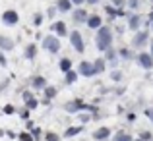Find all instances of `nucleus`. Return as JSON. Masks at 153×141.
Wrapping results in <instances>:
<instances>
[{
  "label": "nucleus",
  "mask_w": 153,
  "mask_h": 141,
  "mask_svg": "<svg viewBox=\"0 0 153 141\" xmlns=\"http://www.w3.org/2000/svg\"><path fill=\"white\" fill-rule=\"evenodd\" d=\"M112 43V35L108 27H99V33H97V48L99 50H108Z\"/></svg>",
  "instance_id": "f257e3e1"
},
{
  "label": "nucleus",
  "mask_w": 153,
  "mask_h": 141,
  "mask_svg": "<svg viewBox=\"0 0 153 141\" xmlns=\"http://www.w3.org/2000/svg\"><path fill=\"white\" fill-rule=\"evenodd\" d=\"M43 47H45L47 50H51V52H58V50H60V43H58V39L52 37V35H49V37L43 41Z\"/></svg>",
  "instance_id": "f03ea898"
},
{
  "label": "nucleus",
  "mask_w": 153,
  "mask_h": 141,
  "mask_svg": "<svg viewBox=\"0 0 153 141\" xmlns=\"http://www.w3.org/2000/svg\"><path fill=\"white\" fill-rule=\"evenodd\" d=\"M138 62L142 68H146V70H151L153 68V56L147 54V52H142V54L138 56Z\"/></svg>",
  "instance_id": "7ed1b4c3"
},
{
  "label": "nucleus",
  "mask_w": 153,
  "mask_h": 141,
  "mask_svg": "<svg viewBox=\"0 0 153 141\" xmlns=\"http://www.w3.org/2000/svg\"><path fill=\"white\" fill-rule=\"evenodd\" d=\"M18 19H19V16H18V12H14V10H8V12L2 14V21L6 23V25H14V23H18Z\"/></svg>",
  "instance_id": "20e7f679"
},
{
  "label": "nucleus",
  "mask_w": 153,
  "mask_h": 141,
  "mask_svg": "<svg viewBox=\"0 0 153 141\" xmlns=\"http://www.w3.org/2000/svg\"><path fill=\"white\" fill-rule=\"evenodd\" d=\"M70 41H72V45H74V48L78 52H83V41H82V37H79L78 31H74V33L70 35Z\"/></svg>",
  "instance_id": "39448f33"
},
{
  "label": "nucleus",
  "mask_w": 153,
  "mask_h": 141,
  "mask_svg": "<svg viewBox=\"0 0 153 141\" xmlns=\"http://www.w3.org/2000/svg\"><path fill=\"white\" fill-rule=\"evenodd\" d=\"M79 74H82V75H93V74H95L93 64H89V62H82V64H79Z\"/></svg>",
  "instance_id": "423d86ee"
},
{
  "label": "nucleus",
  "mask_w": 153,
  "mask_h": 141,
  "mask_svg": "<svg viewBox=\"0 0 153 141\" xmlns=\"http://www.w3.org/2000/svg\"><path fill=\"white\" fill-rule=\"evenodd\" d=\"M87 25H89L91 29H99V27L103 25V19L99 18V16H89V18H87Z\"/></svg>",
  "instance_id": "0eeeda50"
},
{
  "label": "nucleus",
  "mask_w": 153,
  "mask_h": 141,
  "mask_svg": "<svg viewBox=\"0 0 153 141\" xmlns=\"http://www.w3.org/2000/svg\"><path fill=\"white\" fill-rule=\"evenodd\" d=\"M74 21H78V23H82V21H87V12L85 10H76L74 12Z\"/></svg>",
  "instance_id": "6e6552de"
},
{
  "label": "nucleus",
  "mask_w": 153,
  "mask_h": 141,
  "mask_svg": "<svg viewBox=\"0 0 153 141\" xmlns=\"http://www.w3.org/2000/svg\"><path fill=\"white\" fill-rule=\"evenodd\" d=\"M72 8V0H58L56 2V10H60V12H68Z\"/></svg>",
  "instance_id": "1a4fd4ad"
},
{
  "label": "nucleus",
  "mask_w": 153,
  "mask_h": 141,
  "mask_svg": "<svg viewBox=\"0 0 153 141\" xmlns=\"http://www.w3.org/2000/svg\"><path fill=\"white\" fill-rule=\"evenodd\" d=\"M146 41H147V33H138L134 37V47H142Z\"/></svg>",
  "instance_id": "9d476101"
},
{
  "label": "nucleus",
  "mask_w": 153,
  "mask_h": 141,
  "mask_svg": "<svg viewBox=\"0 0 153 141\" xmlns=\"http://www.w3.org/2000/svg\"><path fill=\"white\" fill-rule=\"evenodd\" d=\"M108 134H111L108 128H101V130L95 131V139H105V137H108Z\"/></svg>",
  "instance_id": "9b49d317"
},
{
  "label": "nucleus",
  "mask_w": 153,
  "mask_h": 141,
  "mask_svg": "<svg viewBox=\"0 0 153 141\" xmlns=\"http://www.w3.org/2000/svg\"><path fill=\"white\" fill-rule=\"evenodd\" d=\"M52 29H54L58 35H66V25H64L62 21H56L54 25H52Z\"/></svg>",
  "instance_id": "f8f14e48"
},
{
  "label": "nucleus",
  "mask_w": 153,
  "mask_h": 141,
  "mask_svg": "<svg viewBox=\"0 0 153 141\" xmlns=\"http://www.w3.org/2000/svg\"><path fill=\"white\" fill-rule=\"evenodd\" d=\"M140 19H142V18H140V16H132V18H130V21H128V25H130V29H138V27H140Z\"/></svg>",
  "instance_id": "ddd939ff"
},
{
  "label": "nucleus",
  "mask_w": 153,
  "mask_h": 141,
  "mask_svg": "<svg viewBox=\"0 0 153 141\" xmlns=\"http://www.w3.org/2000/svg\"><path fill=\"white\" fill-rule=\"evenodd\" d=\"M0 47H2V48H6V50H12L14 43H12L10 39H6V37H0Z\"/></svg>",
  "instance_id": "4468645a"
},
{
  "label": "nucleus",
  "mask_w": 153,
  "mask_h": 141,
  "mask_svg": "<svg viewBox=\"0 0 153 141\" xmlns=\"http://www.w3.org/2000/svg\"><path fill=\"white\" fill-rule=\"evenodd\" d=\"M70 66H72V64H70V60H68V58L60 60V70H62V72H70Z\"/></svg>",
  "instance_id": "2eb2a0df"
},
{
  "label": "nucleus",
  "mask_w": 153,
  "mask_h": 141,
  "mask_svg": "<svg viewBox=\"0 0 153 141\" xmlns=\"http://www.w3.org/2000/svg\"><path fill=\"white\" fill-rule=\"evenodd\" d=\"M23 99L27 100V106H29V108H35V106H37V100H35V99H31V95H29V93H25V95H23Z\"/></svg>",
  "instance_id": "dca6fc26"
},
{
  "label": "nucleus",
  "mask_w": 153,
  "mask_h": 141,
  "mask_svg": "<svg viewBox=\"0 0 153 141\" xmlns=\"http://www.w3.org/2000/svg\"><path fill=\"white\" fill-rule=\"evenodd\" d=\"M93 70H95V74L103 72V70H105V62H103V60H97V62L93 64Z\"/></svg>",
  "instance_id": "f3484780"
},
{
  "label": "nucleus",
  "mask_w": 153,
  "mask_h": 141,
  "mask_svg": "<svg viewBox=\"0 0 153 141\" xmlns=\"http://www.w3.org/2000/svg\"><path fill=\"white\" fill-rule=\"evenodd\" d=\"M82 131V128H70V130L64 134V137H72V135H76V134H79Z\"/></svg>",
  "instance_id": "a211bd4d"
},
{
  "label": "nucleus",
  "mask_w": 153,
  "mask_h": 141,
  "mask_svg": "<svg viewBox=\"0 0 153 141\" xmlns=\"http://www.w3.org/2000/svg\"><path fill=\"white\" fill-rule=\"evenodd\" d=\"M33 87H37V89L45 87V79H43V78H35L33 79Z\"/></svg>",
  "instance_id": "6ab92c4d"
},
{
  "label": "nucleus",
  "mask_w": 153,
  "mask_h": 141,
  "mask_svg": "<svg viewBox=\"0 0 153 141\" xmlns=\"http://www.w3.org/2000/svg\"><path fill=\"white\" fill-rule=\"evenodd\" d=\"M25 56H27V58H31V56H35V52H37V48H35V45H29V47H27L25 48Z\"/></svg>",
  "instance_id": "aec40b11"
},
{
  "label": "nucleus",
  "mask_w": 153,
  "mask_h": 141,
  "mask_svg": "<svg viewBox=\"0 0 153 141\" xmlns=\"http://www.w3.org/2000/svg\"><path fill=\"white\" fill-rule=\"evenodd\" d=\"M76 78H78V74H76V72H68V75H66V83H74V81H76Z\"/></svg>",
  "instance_id": "412c9836"
},
{
  "label": "nucleus",
  "mask_w": 153,
  "mask_h": 141,
  "mask_svg": "<svg viewBox=\"0 0 153 141\" xmlns=\"http://www.w3.org/2000/svg\"><path fill=\"white\" fill-rule=\"evenodd\" d=\"M114 141H132V137H130L128 134H118V135L114 137Z\"/></svg>",
  "instance_id": "4be33fe9"
},
{
  "label": "nucleus",
  "mask_w": 153,
  "mask_h": 141,
  "mask_svg": "<svg viewBox=\"0 0 153 141\" xmlns=\"http://www.w3.org/2000/svg\"><path fill=\"white\" fill-rule=\"evenodd\" d=\"M66 108H68L70 112H74V110H78V108H82V104H79V103H70Z\"/></svg>",
  "instance_id": "5701e85b"
},
{
  "label": "nucleus",
  "mask_w": 153,
  "mask_h": 141,
  "mask_svg": "<svg viewBox=\"0 0 153 141\" xmlns=\"http://www.w3.org/2000/svg\"><path fill=\"white\" fill-rule=\"evenodd\" d=\"M126 4L132 8V10H136V8L140 6V0H126Z\"/></svg>",
  "instance_id": "b1692460"
},
{
  "label": "nucleus",
  "mask_w": 153,
  "mask_h": 141,
  "mask_svg": "<svg viewBox=\"0 0 153 141\" xmlns=\"http://www.w3.org/2000/svg\"><path fill=\"white\" fill-rule=\"evenodd\" d=\"M47 141H60V137L56 134H47Z\"/></svg>",
  "instance_id": "393cba45"
},
{
  "label": "nucleus",
  "mask_w": 153,
  "mask_h": 141,
  "mask_svg": "<svg viewBox=\"0 0 153 141\" xmlns=\"http://www.w3.org/2000/svg\"><path fill=\"white\" fill-rule=\"evenodd\" d=\"M112 2H114V6H116V8H122L124 4H126V0H112Z\"/></svg>",
  "instance_id": "a878e982"
},
{
  "label": "nucleus",
  "mask_w": 153,
  "mask_h": 141,
  "mask_svg": "<svg viewBox=\"0 0 153 141\" xmlns=\"http://www.w3.org/2000/svg\"><path fill=\"white\" fill-rule=\"evenodd\" d=\"M146 116H147V118H149L151 122H153V108H147V110H146Z\"/></svg>",
  "instance_id": "bb28decb"
},
{
  "label": "nucleus",
  "mask_w": 153,
  "mask_h": 141,
  "mask_svg": "<svg viewBox=\"0 0 153 141\" xmlns=\"http://www.w3.org/2000/svg\"><path fill=\"white\" fill-rule=\"evenodd\" d=\"M19 139H22V141H33V139H31L27 134H22V135H19Z\"/></svg>",
  "instance_id": "cd10ccee"
},
{
  "label": "nucleus",
  "mask_w": 153,
  "mask_h": 141,
  "mask_svg": "<svg viewBox=\"0 0 153 141\" xmlns=\"http://www.w3.org/2000/svg\"><path fill=\"white\" fill-rule=\"evenodd\" d=\"M12 110H14V108H12V106H10V104H8V106H6V108H4V114H12Z\"/></svg>",
  "instance_id": "c85d7f7f"
},
{
  "label": "nucleus",
  "mask_w": 153,
  "mask_h": 141,
  "mask_svg": "<svg viewBox=\"0 0 153 141\" xmlns=\"http://www.w3.org/2000/svg\"><path fill=\"white\" fill-rule=\"evenodd\" d=\"M54 93H56V89H52V87H51V89H47V97H52Z\"/></svg>",
  "instance_id": "c756f323"
},
{
  "label": "nucleus",
  "mask_w": 153,
  "mask_h": 141,
  "mask_svg": "<svg viewBox=\"0 0 153 141\" xmlns=\"http://www.w3.org/2000/svg\"><path fill=\"white\" fill-rule=\"evenodd\" d=\"M120 54H122V56H124V58H128V56H130V52H128V50H126V48H122V50H120Z\"/></svg>",
  "instance_id": "7c9ffc66"
},
{
  "label": "nucleus",
  "mask_w": 153,
  "mask_h": 141,
  "mask_svg": "<svg viewBox=\"0 0 153 141\" xmlns=\"http://www.w3.org/2000/svg\"><path fill=\"white\" fill-rule=\"evenodd\" d=\"M41 21H43V18H41V16H37V18H35V25H39Z\"/></svg>",
  "instance_id": "2f4dec72"
},
{
  "label": "nucleus",
  "mask_w": 153,
  "mask_h": 141,
  "mask_svg": "<svg viewBox=\"0 0 153 141\" xmlns=\"http://www.w3.org/2000/svg\"><path fill=\"white\" fill-rule=\"evenodd\" d=\"M0 64H2V66H6V58H4L2 54H0Z\"/></svg>",
  "instance_id": "473e14b6"
},
{
  "label": "nucleus",
  "mask_w": 153,
  "mask_h": 141,
  "mask_svg": "<svg viewBox=\"0 0 153 141\" xmlns=\"http://www.w3.org/2000/svg\"><path fill=\"white\" fill-rule=\"evenodd\" d=\"M83 2H85V0H72V4H78V6H79V4H83Z\"/></svg>",
  "instance_id": "72a5a7b5"
},
{
  "label": "nucleus",
  "mask_w": 153,
  "mask_h": 141,
  "mask_svg": "<svg viewBox=\"0 0 153 141\" xmlns=\"http://www.w3.org/2000/svg\"><path fill=\"white\" fill-rule=\"evenodd\" d=\"M85 2H87V4H97L99 0H85Z\"/></svg>",
  "instance_id": "f704fd0d"
},
{
  "label": "nucleus",
  "mask_w": 153,
  "mask_h": 141,
  "mask_svg": "<svg viewBox=\"0 0 153 141\" xmlns=\"http://www.w3.org/2000/svg\"><path fill=\"white\" fill-rule=\"evenodd\" d=\"M149 19H151V21H153V12H151V14H149Z\"/></svg>",
  "instance_id": "c9c22d12"
},
{
  "label": "nucleus",
  "mask_w": 153,
  "mask_h": 141,
  "mask_svg": "<svg viewBox=\"0 0 153 141\" xmlns=\"http://www.w3.org/2000/svg\"><path fill=\"white\" fill-rule=\"evenodd\" d=\"M151 56H153V41H151Z\"/></svg>",
  "instance_id": "e433bc0d"
}]
</instances>
